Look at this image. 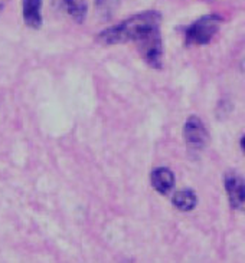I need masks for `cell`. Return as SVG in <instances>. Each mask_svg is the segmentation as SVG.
<instances>
[{
	"label": "cell",
	"instance_id": "cell-7",
	"mask_svg": "<svg viewBox=\"0 0 245 263\" xmlns=\"http://www.w3.org/2000/svg\"><path fill=\"white\" fill-rule=\"evenodd\" d=\"M58 3L75 22L82 23L85 21L88 12L85 0H58Z\"/></svg>",
	"mask_w": 245,
	"mask_h": 263
},
{
	"label": "cell",
	"instance_id": "cell-9",
	"mask_svg": "<svg viewBox=\"0 0 245 263\" xmlns=\"http://www.w3.org/2000/svg\"><path fill=\"white\" fill-rule=\"evenodd\" d=\"M118 5V0H97V7L102 16H111L115 7Z\"/></svg>",
	"mask_w": 245,
	"mask_h": 263
},
{
	"label": "cell",
	"instance_id": "cell-10",
	"mask_svg": "<svg viewBox=\"0 0 245 263\" xmlns=\"http://www.w3.org/2000/svg\"><path fill=\"white\" fill-rule=\"evenodd\" d=\"M9 2H10V0H0V13L3 12V9L6 7V5Z\"/></svg>",
	"mask_w": 245,
	"mask_h": 263
},
{
	"label": "cell",
	"instance_id": "cell-2",
	"mask_svg": "<svg viewBox=\"0 0 245 263\" xmlns=\"http://www.w3.org/2000/svg\"><path fill=\"white\" fill-rule=\"evenodd\" d=\"M221 23H222V17L218 14H206L199 17L185 30L186 45L202 46L209 43L218 33Z\"/></svg>",
	"mask_w": 245,
	"mask_h": 263
},
{
	"label": "cell",
	"instance_id": "cell-5",
	"mask_svg": "<svg viewBox=\"0 0 245 263\" xmlns=\"http://www.w3.org/2000/svg\"><path fill=\"white\" fill-rule=\"evenodd\" d=\"M23 21L29 28L39 29L42 26V0H23Z\"/></svg>",
	"mask_w": 245,
	"mask_h": 263
},
{
	"label": "cell",
	"instance_id": "cell-4",
	"mask_svg": "<svg viewBox=\"0 0 245 263\" xmlns=\"http://www.w3.org/2000/svg\"><path fill=\"white\" fill-rule=\"evenodd\" d=\"M223 183H225V190H226V196H228V200H230L231 207L234 210L241 212L244 209L245 203L244 178L237 173H228L225 176Z\"/></svg>",
	"mask_w": 245,
	"mask_h": 263
},
{
	"label": "cell",
	"instance_id": "cell-1",
	"mask_svg": "<svg viewBox=\"0 0 245 263\" xmlns=\"http://www.w3.org/2000/svg\"><path fill=\"white\" fill-rule=\"evenodd\" d=\"M160 23L162 14L156 10L134 14L118 25L102 30L97 36V42L102 45L133 42L144 62L150 68L160 69L163 58Z\"/></svg>",
	"mask_w": 245,
	"mask_h": 263
},
{
	"label": "cell",
	"instance_id": "cell-6",
	"mask_svg": "<svg viewBox=\"0 0 245 263\" xmlns=\"http://www.w3.org/2000/svg\"><path fill=\"white\" fill-rule=\"evenodd\" d=\"M151 185L160 194H167L174 187V174L166 167H159L151 173Z\"/></svg>",
	"mask_w": 245,
	"mask_h": 263
},
{
	"label": "cell",
	"instance_id": "cell-3",
	"mask_svg": "<svg viewBox=\"0 0 245 263\" xmlns=\"http://www.w3.org/2000/svg\"><path fill=\"white\" fill-rule=\"evenodd\" d=\"M183 137L190 148L202 149L205 147V144L208 142V131L201 118L195 115L187 118L183 125Z\"/></svg>",
	"mask_w": 245,
	"mask_h": 263
},
{
	"label": "cell",
	"instance_id": "cell-8",
	"mask_svg": "<svg viewBox=\"0 0 245 263\" xmlns=\"http://www.w3.org/2000/svg\"><path fill=\"white\" fill-rule=\"evenodd\" d=\"M173 206L179 209L180 212H192L196 204H198V197L192 190L185 189V190H179L173 196Z\"/></svg>",
	"mask_w": 245,
	"mask_h": 263
}]
</instances>
